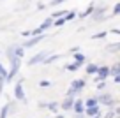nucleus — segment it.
<instances>
[{
    "label": "nucleus",
    "instance_id": "f257e3e1",
    "mask_svg": "<svg viewBox=\"0 0 120 118\" xmlns=\"http://www.w3.org/2000/svg\"><path fill=\"white\" fill-rule=\"evenodd\" d=\"M19 67H21V58H14L11 60V69L9 72H5V83H11L19 72Z\"/></svg>",
    "mask_w": 120,
    "mask_h": 118
},
{
    "label": "nucleus",
    "instance_id": "f03ea898",
    "mask_svg": "<svg viewBox=\"0 0 120 118\" xmlns=\"http://www.w3.org/2000/svg\"><path fill=\"white\" fill-rule=\"evenodd\" d=\"M95 100H97V104H102V106H106V107H113L115 106V99H113L111 93H108V92L99 93V95L95 97Z\"/></svg>",
    "mask_w": 120,
    "mask_h": 118
},
{
    "label": "nucleus",
    "instance_id": "7ed1b4c3",
    "mask_svg": "<svg viewBox=\"0 0 120 118\" xmlns=\"http://www.w3.org/2000/svg\"><path fill=\"white\" fill-rule=\"evenodd\" d=\"M109 77V67L108 65H99V69H97V72H95V81H106Z\"/></svg>",
    "mask_w": 120,
    "mask_h": 118
},
{
    "label": "nucleus",
    "instance_id": "20e7f679",
    "mask_svg": "<svg viewBox=\"0 0 120 118\" xmlns=\"http://www.w3.org/2000/svg\"><path fill=\"white\" fill-rule=\"evenodd\" d=\"M23 81H25V79H23V77H19L18 81H16V86H14V97L18 100H25V90H23Z\"/></svg>",
    "mask_w": 120,
    "mask_h": 118
},
{
    "label": "nucleus",
    "instance_id": "39448f33",
    "mask_svg": "<svg viewBox=\"0 0 120 118\" xmlns=\"http://www.w3.org/2000/svg\"><path fill=\"white\" fill-rule=\"evenodd\" d=\"M48 55H49V51H48V49H44V51H39L37 55H34L32 58L28 60V65L32 67V65H35V63H42V60H44Z\"/></svg>",
    "mask_w": 120,
    "mask_h": 118
},
{
    "label": "nucleus",
    "instance_id": "423d86ee",
    "mask_svg": "<svg viewBox=\"0 0 120 118\" xmlns=\"http://www.w3.org/2000/svg\"><path fill=\"white\" fill-rule=\"evenodd\" d=\"M44 37H46V32H44V33H41V35H34V37H30L28 41L23 44V48H34V46H35V44H39V42H41Z\"/></svg>",
    "mask_w": 120,
    "mask_h": 118
},
{
    "label": "nucleus",
    "instance_id": "0eeeda50",
    "mask_svg": "<svg viewBox=\"0 0 120 118\" xmlns=\"http://www.w3.org/2000/svg\"><path fill=\"white\" fill-rule=\"evenodd\" d=\"M72 104H74V99H72V97H65V99L58 104V107L64 109V111H67V109H72Z\"/></svg>",
    "mask_w": 120,
    "mask_h": 118
},
{
    "label": "nucleus",
    "instance_id": "6e6552de",
    "mask_svg": "<svg viewBox=\"0 0 120 118\" xmlns=\"http://www.w3.org/2000/svg\"><path fill=\"white\" fill-rule=\"evenodd\" d=\"M72 109L76 111V114H83V111H85V104H83V100L81 99H74Z\"/></svg>",
    "mask_w": 120,
    "mask_h": 118
},
{
    "label": "nucleus",
    "instance_id": "1a4fd4ad",
    "mask_svg": "<svg viewBox=\"0 0 120 118\" xmlns=\"http://www.w3.org/2000/svg\"><path fill=\"white\" fill-rule=\"evenodd\" d=\"M71 88H74L76 92H81V90L85 88V79H83V77H79V79H74V81L71 83Z\"/></svg>",
    "mask_w": 120,
    "mask_h": 118
},
{
    "label": "nucleus",
    "instance_id": "9d476101",
    "mask_svg": "<svg viewBox=\"0 0 120 118\" xmlns=\"http://www.w3.org/2000/svg\"><path fill=\"white\" fill-rule=\"evenodd\" d=\"M16 49H18V46H16V44H12V46H9V48H7L5 55H7V60H9V62L16 58Z\"/></svg>",
    "mask_w": 120,
    "mask_h": 118
},
{
    "label": "nucleus",
    "instance_id": "9b49d317",
    "mask_svg": "<svg viewBox=\"0 0 120 118\" xmlns=\"http://www.w3.org/2000/svg\"><path fill=\"white\" fill-rule=\"evenodd\" d=\"M83 114H86L88 118H92V116H95V114H99V106H95V107H86V109L83 111Z\"/></svg>",
    "mask_w": 120,
    "mask_h": 118
},
{
    "label": "nucleus",
    "instance_id": "f8f14e48",
    "mask_svg": "<svg viewBox=\"0 0 120 118\" xmlns=\"http://www.w3.org/2000/svg\"><path fill=\"white\" fill-rule=\"evenodd\" d=\"M42 107H48L49 111H53V113H56V111L60 109L58 107V102H55V100H51V102H48V104H41Z\"/></svg>",
    "mask_w": 120,
    "mask_h": 118
},
{
    "label": "nucleus",
    "instance_id": "ddd939ff",
    "mask_svg": "<svg viewBox=\"0 0 120 118\" xmlns=\"http://www.w3.org/2000/svg\"><path fill=\"white\" fill-rule=\"evenodd\" d=\"M109 76H120V63H113V67H109Z\"/></svg>",
    "mask_w": 120,
    "mask_h": 118
},
{
    "label": "nucleus",
    "instance_id": "4468645a",
    "mask_svg": "<svg viewBox=\"0 0 120 118\" xmlns=\"http://www.w3.org/2000/svg\"><path fill=\"white\" fill-rule=\"evenodd\" d=\"M56 60H60V55H51V56H46V58L42 60V65H49V63L56 62Z\"/></svg>",
    "mask_w": 120,
    "mask_h": 118
},
{
    "label": "nucleus",
    "instance_id": "2eb2a0df",
    "mask_svg": "<svg viewBox=\"0 0 120 118\" xmlns=\"http://www.w3.org/2000/svg\"><path fill=\"white\" fill-rule=\"evenodd\" d=\"M72 55H74V62L76 63H79V65H83V63H85V55H83V53H72Z\"/></svg>",
    "mask_w": 120,
    "mask_h": 118
},
{
    "label": "nucleus",
    "instance_id": "dca6fc26",
    "mask_svg": "<svg viewBox=\"0 0 120 118\" xmlns=\"http://www.w3.org/2000/svg\"><path fill=\"white\" fill-rule=\"evenodd\" d=\"M97 69H99L97 63H88V65H86V74H88V76H90V74H95Z\"/></svg>",
    "mask_w": 120,
    "mask_h": 118
},
{
    "label": "nucleus",
    "instance_id": "f3484780",
    "mask_svg": "<svg viewBox=\"0 0 120 118\" xmlns=\"http://www.w3.org/2000/svg\"><path fill=\"white\" fill-rule=\"evenodd\" d=\"M83 104H85V109H86V107H95V106H99L97 100H95V97H90V99H88V100H85Z\"/></svg>",
    "mask_w": 120,
    "mask_h": 118
},
{
    "label": "nucleus",
    "instance_id": "a211bd4d",
    "mask_svg": "<svg viewBox=\"0 0 120 118\" xmlns=\"http://www.w3.org/2000/svg\"><path fill=\"white\" fill-rule=\"evenodd\" d=\"M9 111H11V104H5V106L0 109V118H7Z\"/></svg>",
    "mask_w": 120,
    "mask_h": 118
},
{
    "label": "nucleus",
    "instance_id": "6ab92c4d",
    "mask_svg": "<svg viewBox=\"0 0 120 118\" xmlns=\"http://www.w3.org/2000/svg\"><path fill=\"white\" fill-rule=\"evenodd\" d=\"M106 49H108L109 53H116L120 49V42H113V44H109V46H106Z\"/></svg>",
    "mask_w": 120,
    "mask_h": 118
},
{
    "label": "nucleus",
    "instance_id": "aec40b11",
    "mask_svg": "<svg viewBox=\"0 0 120 118\" xmlns=\"http://www.w3.org/2000/svg\"><path fill=\"white\" fill-rule=\"evenodd\" d=\"M79 63H76V62H72V63H69V65H65V70H69V72H74V70H78L79 69Z\"/></svg>",
    "mask_w": 120,
    "mask_h": 118
},
{
    "label": "nucleus",
    "instance_id": "412c9836",
    "mask_svg": "<svg viewBox=\"0 0 120 118\" xmlns=\"http://www.w3.org/2000/svg\"><path fill=\"white\" fill-rule=\"evenodd\" d=\"M65 12H67L65 9H64V11H56V12H53V14L49 16V18H53V19H56V18H64V16H65Z\"/></svg>",
    "mask_w": 120,
    "mask_h": 118
},
{
    "label": "nucleus",
    "instance_id": "4be33fe9",
    "mask_svg": "<svg viewBox=\"0 0 120 118\" xmlns=\"http://www.w3.org/2000/svg\"><path fill=\"white\" fill-rule=\"evenodd\" d=\"M95 11V7H94V4H90L88 5V7H86V11L85 12H83V14H81V18H86V16H88L90 14V12H94Z\"/></svg>",
    "mask_w": 120,
    "mask_h": 118
},
{
    "label": "nucleus",
    "instance_id": "5701e85b",
    "mask_svg": "<svg viewBox=\"0 0 120 118\" xmlns=\"http://www.w3.org/2000/svg\"><path fill=\"white\" fill-rule=\"evenodd\" d=\"M62 25H65V19H64V18H56V19H53V26H62Z\"/></svg>",
    "mask_w": 120,
    "mask_h": 118
},
{
    "label": "nucleus",
    "instance_id": "b1692460",
    "mask_svg": "<svg viewBox=\"0 0 120 118\" xmlns=\"http://www.w3.org/2000/svg\"><path fill=\"white\" fill-rule=\"evenodd\" d=\"M106 35H108V32H99V33H95V35H92V39H94V41L95 39H104Z\"/></svg>",
    "mask_w": 120,
    "mask_h": 118
},
{
    "label": "nucleus",
    "instance_id": "393cba45",
    "mask_svg": "<svg viewBox=\"0 0 120 118\" xmlns=\"http://www.w3.org/2000/svg\"><path fill=\"white\" fill-rule=\"evenodd\" d=\"M74 12H72V11H69V12H65V16H64V19H65V23H67V21H71V19L72 18H74Z\"/></svg>",
    "mask_w": 120,
    "mask_h": 118
},
{
    "label": "nucleus",
    "instance_id": "a878e982",
    "mask_svg": "<svg viewBox=\"0 0 120 118\" xmlns=\"http://www.w3.org/2000/svg\"><path fill=\"white\" fill-rule=\"evenodd\" d=\"M76 95H78V92H76L74 88H69V90H67V93H65V97H72V99H74Z\"/></svg>",
    "mask_w": 120,
    "mask_h": 118
},
{
    "label": "nucleus",
    "instance_id": "bb28decb",
    "mask_svg": "<svg viewBox=\"0 0 120 118\" xmlns=\"http://www.w3.org/2000/svg\"><path fill=\"white\" fill-rule=\"evenodd\" d=\"M4 85H5V76H0V95H2V90H4Z\"/></svg>",
    "mask_w": 120,
    "mask_h": 118
},
{
    "label": "nucleus",
    "instance_id": "cd10ccee",
    "mask_svg": "<svg viewBox=\"0 0 120 118\" xmlns=\"http://www.w3.org/2000/svg\"><path fill=\"white\" fill-rule=\"evenodd\" d=\"M113 14H115V16L120 14V4H115V5H113Z\"/></svg>",
    "mask_w": 120,
    "mask_h": 118
},
{
    "label": "nucleus",
    "instance_id": "c85d7f7f",
    "mask_svg": "<svg viewBox=\"0 0 120 118\" xmlns=\"http://www.w3.org/2000/svg\"><path fill=\"white\" fill-rule=\"evenodd\" d=\"M115 114H116L115 111H108V113H106L104 116H101V118H113V116H115Z\"/></svg>",
    "mask_w": 120,
    "mask_h": 118
},
{
    "label": "nucleus",
    "instance_id": "c756f323",
    "mask_svg": "<svg viewBox=\"0 0 120 118\" xmlns=\"http://www.w3.org/2000/svg\"><path fill=\"white\" fill-rule=\"evenodd\" d=\"M106 88V81H99L97 83V90H104Z\"/></svg>",
    "mask_w": 120,
    "mask_h": 118
},
{
    "label": "nucleus",
    "instance_id": "7c9ffc66",
    "mask_svg": "<svg viewBox=\"0 0 120 118\" xmlns=\"http://www.w3.org/2000/svg\"><path fill=\"white\" fill-rule=\"evenodd\" d=\"M39 85H41L42 88H46V86H49V85H51V83H49V81H46V79H44V81H41V83H39Z\"/></svg>",
    "mask_w": 120,
    "mask_h": 118
},
{
    "label": "nucleus",
    "instance_id": "2f4dec72",
    "mask_svg": "<svg viewBox=\"0 0 120 118\" xmlns=\"http://www.w3.org/2000/svg\"><path fill=\"white\" fill-rule=\"evenodd\" d=\"M65 0H51V5H58V4H64Z\"/></svg>",
    "mask_w": 120,
    "mask_h": 118
},
{
    "label": "nucleus",
    "instance_id": "473e14b6",
    "mask_svg": "<svg viewBox=\"0 0 120 118\" xmlns=\"http://www.w3.org/2000/svg\"><path fill=\"white\" fill-rule=\"evenodd\" d=\"M5 72H7V70H5V69H4V65L0 63V76H5Z\"/></svg>",
    "mask_w": 120,
    "mask_h": 118
},
{
    "label": "nucleus",
    "instance_id": "72a5a7b5",
    "mask_svg": "<svg viewBox=\"0 0 120 118\" xmlns=\"http://www.w3.org/2000/svg\"><path fill=\"white\" fill-rule=\"evenodd\" d=\"M21 37H30V30H25V32H21Z\"/></svg>",
    "mask_w": 120,
    "mask_h": 118
},
{
    "label": "nucleus",
    "instance_id": "f704fd0d",
    "mask_svg": "<svg viewBox=\"0 0 120 118\" xmlns=\"http://www.w3.org/2000/svg\"><path fill=\"white\" fill-rule=\"evenodd\" d=\"M79 51V48H76V46H74V48H71V53H78Z\"/></svg>",
    "mask_w": 120,
    "mask_h": 118
},
{
    "label": "nucleus",
    "instance_id": "c9c22d12",
    "mask_svg": "<svg viewBox=\"0 0 120 118\" xmlns=\"http://www.w3.org/2000/svg\"><path fill=\"white\" fill-rule=\"evenodd\" d=\"M55 118H64V116H62V114H56V116Z\"/></svg>",
    "mask_w": 120,
    "mask_h": 118
},
{
    "label": "nucleus",
    "instance_id": "e433bc0d",
    "mask_svg": "<svg viewBox=\"0 0 120 118\" xmlns=\"http://www.w3.org/2000/svg\"><path fill=\"white\" fill-rule=\"evenodd\" d=\"M92 118H101V114H95V116H92Z\"/></svg>",
    "mask_w": 120,
    "mask_h": 118
}]
</instances>
